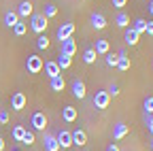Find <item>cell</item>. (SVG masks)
<instances>
[{
    "instance_id": "30",
    "label": "cell",
    "mask_w": 153,
    "mask_h": 151,
    "mask_svg": "<svg viewBox=\"0 0 153 151\" xmlns=\"http://www.w3.org/2000/svg\"><path fill=\"white\" fill-rule=\"evenodd\" d=\"M22 143L30 147V145L34 143V132H30V130H26V134H24V138H22Z\"/></svg>"
},
{
    "instance_id": "23",
    "label": "cell",
    "mask_w": 153,
    "mask_h": 151,
    "mask_svg": "<svg viewBox=\"0 0 153 151\" xmlns=\"http://www.w3.org/2000/svg\"><path fill=\"white\" fill-rule=\"evenodd\" d=\"M115 24H117L119 28H128V26H130V17H128L123 11H119L117 17H115Z\"/></svg>"
},
{
    "instance_id": "8",
    "label": "cell",
    "mask_w": 153,
    "mask_h": 151,
    "mask_svg": "<svg viewBox=\"0 0 153 151\" xmlns=\"http://www.w3.org/2000/svg\"><path fill=\"white\" fill-rule=\"evenodd\" d=\"M43 70H45V74H49V79L60 77V74H62V70H60V66H57V62H55V60L45 62V64H43Z\"/></svg>"
},
{
    "instance_id": "37",
    "label": "cell",
    "mask_w": 153,
    "mask_h": 151,
    "mask_svg": "<svg viewBox=\"0 0 153 151\" xmlns=\"http://www.w3.org/2000/svg\"><path fill=\"white\" fill-rule=\"evenodd\" d=\"M145 34L153 36V22H147V28H145Z\"/></svg>"
},
{
    "instance_id": "13",
    "label": "cell",
    "mask_w": 153,
    "mask_h": 151,
    "mask_svg": "<svg viewBox=\"0 0 153 151\" xmlns=\"http://www.w3.org/2000/svg\"><path fill=\"white\" fill-rule=\"evenodd\" d=\"M62 53L68 55V58H72V55L76 53V41H74V39H66V41H62Z\"/></svg>"
},
{
    "instance_id": "38",
    "label": "cell",
    "mask_w": 153,
    "mask_h": 151,
    "mask_svg": "<svg viewBox=\"0 0 153 151\" xmlns=\"http://www.w3.org/2000/svg\"><path fill=\"white\" fill-rule=\"evenodd\" d=\"M106 151H119V147H117V145H115V143H111V145L106 147Z\"/></svg>"
},
{
    "instance_id": "35",
    "label": "cell",
    "mask_w": 153,
    "mask_h": 151,
    "mask_svg": "<svg viewBox=\"0 0 153 151\" xmlns=\"http://www.w3.org/2000/svg\"><path fill=\"white\" fill-rule=\"evenodd\" d=\"M0 123H9V113L7 111H0Z\"/></svg>"
},
{
    "instance_id": "17",
    "label": "cell",
    "mask_w": 153,
    "mask_h": 151,
    "mask_svg": "<svg viewBox=\"0 0 153 151\" xmlns=\"http://www.w3.org/2000/svg\"><path fill=\"white\" fill-rule=\"evenodd\" d=\"M62 119H64V121H68V123H72V121L76 119V109H74V106H70V104H68V106H64V109H62Z\"/></svg>"
},
{
    "instance_id": "39",
    "label": "cell",
    "mask_w": 153,
    "mask_h": 151,
    "mask_svg": "<svg viewBox=\"0 0 153 151\" xmlns=\"http://www.w3.org/2000/svg\"><path fill=\"white\" fill-rule=\"evenodd\" d=\"M149 13L153 15V0H151V2H149Z\"/></svg>"
},
{
    "instance_id": "19",
    "label": "cell",
    "mask_w": 153,
    "mask_h": 151,
    "mask_svg": "<svg viewBox=\"0 0 153 151\" xmlns=\"http://www.w3.org/2000/svg\"><path fill=\"white\" fill-rule=\"evenodd\" d=\"M34 11H32V2H28V0H24L22 4L17 7V15L19 17H28V15H32Z\"/></svg>"
},
{
    "instance_id": "16",
    "label": "cell",
    "mask_w": 153,
    "mask_h": 151,
    "mask_svg": "<svg viewBox=\"0 0 153 151\" xmlns=\"http://www.w3.org/2000/svg\"><path fill=\"white\" fill-rule=\"evenodd\" d=\"M126 134H128V126L121 123V121H119V123H115V128H113V138H115V141H121Z\"/></svg>"
},
{
    "instance_id": "34",
    "label": "cell",
    "mask_w": 153,
    "mask_h": 151,
    "mask_svg": "<svg viewBox=\"0 0 153 151\" xmlns=\"http://www.w3.org/2000/svg\"><path fill=\"white\" fill-rule=\"evenodd\" d=\"M126 2H128V0H113L111 4H113L115 9H123V7H126Z\"/></svg>"
},
{
    "instance_id": "3",
    "label": "cell",
    "mask_w": 153,
    "mask_h": 151,
    "mask_svg": "<svg viewBox=\"0 0 153 151\" xmlns=\"http://www.w3.org/2000/svg\"><path fill=\"white\" fill-rule=\"evenodd\" d=\"M72 34H74V24L72 22H66L62 24L60 28H57V41H66V39H72Z\"/></svg>"
},
{
    "instance_id": "40",
    "label": "cell",
    "mask_w": 153,
    "mask_h": 151,
    "mask_svg": "<svg viewBox=\"0 0 153 151\" xmlns=\"http://www.w3.org/2000/svg\"><path fill=\"white\" fill-rule=\"evenodd\" d=\"M4 149V141H2V136H0V151Z\"/></svg>"
},
{
    "instance_id": "2",
    "label": "cell",
    "mask_w": 153,
    "mask_h": 151,
    "mask_svg": "<svg viewBox=\"0 0 153 151\" xmlns=\"http://www.w3.org/2000/svg\"><path fill=\"white\" fill-rule=\"evenodd\" d=\"M43 58H38V55H28V60H26V68L30 74H38L43 70Z\"/></svg>"
},
{
    "instance_id": "4",
    "label": "cell",
    "mask_w": 153,
    "mask_h": 151,
    "mask_svg": "<svg viewBox=\"0 0 153 151\" xmlns=\"http://www.w3.org/2000/svg\"><path fill=\"white\" fill-rule=\"evenodd\" d=\"M26 102H28V98H26L24 91H15L13 96H11V109H13V111H22V109H26Z\"/></svg>"
},
{
    "instance_id": "18",
    "label": "cell",
    "mask_w": 153,
    "mask_h": 151,
    "mask_svg": "<svg viewBox=\"0 0 153 151\" xmlns=\"http://www.w3.org/2000/svg\"><path fill=\"white\" fill-rule=\"evenodd\" d=\"M17 24H19V15H17V11H9V13H4V26L15 28Z\"/></svg>"
},
{
    "instance_id": "9",
    "label": "cell",
    "mask_w": 153,
    "mask_h": 151,
    "mask_svg": "<svg viewBox=\"0 0 153 151\" xmlns=\"http://www.w3.org/2000/svg\"><path fill=\"white\" fill-rule=\"evenodd\" d=\"M72 134V145H76V147H83V145H87V132L85 130H74V132H70Z\"/></svg>"
},
{
    "instance_id": "25",
    "label": "cell",
    "mask_w": 153,
    "mask_h": 151,
    "mask_svg": "<svg viewBox=\"0 0 153 151\" xmlns=\"http://www.w3.org/2000/svg\"><path fill=\"white\" fill-rule=\"evenodd\" d=\"M96 55H98V53L94 51V47L85 49V53H83V62H85V64H94V62H96Z\"/></svg>"
},
{
    "instance_id": "7",
    "label": "cell",
    "mask_w": 153,
    "mask_h": 151,
    "mask_svg": "<svg viewBox=\"0 0 153 151\" xmlns=\"http://www.w3.org/2000/svg\"><path fill=\"white\" fill-rule=\"evenodd\" d=\"M30 123H32L34 130H45V128H47V117H45V113L36 111L34 115H32V119H30Z\"/></svg>"
},
{
    "instance_id": "31",
    "label": "cell",
    "mask_w": 153,
    "mask_h": 151,
    "mask_svg": "<svg viewBox=\"0 0 153 151\" xmlns=\"http://www.w3.org/2000/svg\"><path fill=\"white\" fill-rule=\"evenodd\" d=\"M117 58H119V55H117ZM117 68H119V70H128V68H130V58H119Z\"/></svg>"
},
{
    "instance_id": "27",
    "label": "cell",
    "mask_w": 153,
    "mask_h": 151,
    "mask_svg": "<svg viewBox=\"0 0 153 151\" xmlns=\"http://www.w3.org/2000/svg\"><path fill=\"white\" fill-rule=\"evenodd\" d=\"M43 15L47 17V19H49V17H55L57 15V7L55 4H45V13Z\"/></svg>"
},
{
    "instance_id": "14",
    "label": "cell",
    "mask_w": 153,
    "mask_h": 151,
    "mask_svg": "<svg viewBox=\"0 0 153 151\" xmlns=\"http://www.w3.org/2000/svg\"><path fill=\"white\" fill-rule=\"evenodd\" d=\"M126 45H130V47H134V45H138V39H140V34L138 32H134L132 28H126Z\"/></svg>"
},
{
    "instance_id": "5",
    "label": "cell",
    "mask_w": 153,
    "mask_h": 151,
    "mask_svg": "<svg viewBox=\"0 0 153 151\" xmlns=\"http://www.w3.org/2000/svg\"><path fill=\"white\" fill-rule=\"evenodd\" d=\"M108 104H111V96L106 94V89L96 91V96H94V106H96V109H106Z\"/></svg>"
},
{
    "instance_id": "24",
    "label": "cell",
    "mask_w": 153,
    "mask_h": 151,
    "mask_svg": "<svg viewBox=\"0 0 153 151\" xmlns=\"http://www.w3.org/2000/svg\"><path fill=\"white\" fill-rule=\"evenodd\" d=\"M26 130H28V128H24V126H15L11 134H13V138H15L17 143H22V138H24V134H26Z\"/></svg>"
},
{
    "instance_id": "22",
    "label": "cell",
    "mask_w": 153,
    "mask_h": 151,
    "mask_svg": "<svg viewBox=\"0 0 153 151\" xmlns=\"http://www.w3.org/2000/svg\"><path fill=\"white\" fill-rule=\"evenodd\" d=\"M134 32H138V34H145V28H147V22L143 19V17H138V19H134L132 26H130Z\"/></svg>"
},
{
    "instance_id": "29",
    "label": "cell",
    "mask_w": 153,
    "mask_h": 151,
    "mask_svg": "<svg viewBox=\"0 0 153 151\" xmlns=\"http://www.w3.org/2000/svg\"><path fill=\"white\" fill-rule=\"evenodd\" d=\"M26 30H28V26L26 24H22V22H19L15 28H13V32H15V36H24L26 34Z\"/></svg>"
},
{
    "instance_id": "1",
    "label": "cell",
    "mask_w": 153,
    "mask_h": 151,
    "mask_svg": "<svg viewBox=\"0 0 153 151\" xmlns=\"http://www.w3.org/2000/svg\"><path fill=\"white\" fill-rule=\"evenodd\" d=\"M47 22H49V19H47L43 13H32V15H30V28H32L36 34H43V32L47 30V26H49Z\"/></svg>"
},
{
    "instance_id": "11",
    "label": "cell",
    "mask_w": 153,
    "mask_h": 151,
    "mask_svg": "<svg viewBox=\"0 0 153 151\" xmlns=\"http://www.w3.org/2000/svg\"><path fill=\"white\" fill-rule=\"evenodd\" d=\"M43 145H45V151H60V145H57V138L53 134H47L43 136Z\"/></svg>"
},
{
    "instance_id": "26",
    "label": "cell",
    "mask_w": 153,
    "mask_h": 151,
    "mask_svg": "<svg viewBox=\"0 0 153 151\" xmlns=\"http://www.w3.org/2000/svg\"><path fill=\"white\" fill-rule=\"evenodd\" d=\"M36 47H38V49H47V47H49V39H47L45 34H38V39H36Z\"/></svg>"
},
{
    "instance_id": "10",
    "label": "cell",
    "mask_w": 153,
    "mask_h": 151,
    "mask_svg": "<svg viewBox=\"0 0 153 151\" xmlns=\"http://www.w3.org/2000/svg\"><path fill=\"white\" fill-rule=\"evenodd\" d=\"M85 94H87V91H85V83H83L81 79H74V81H72V96L79 98V100H83Z\"/></svg>"
},
{
    "instance_id": "15",
    "label": "cell",
    "mask_w": 153,
    "mask_h": 151,
    "mask_svg": "<svg viewBox=\"0 0 153 151\" xmlns=\"http://www.w3.org/2000/svg\"><path fill=\"white\" fill-rule=\"evenodd\" d=\"M108 49H111V45H108L106 39H98V41H96V45H94V51L98 53V55H106Z\"/></svg>"
},
{
    "instance_id": "12",
    "label": "cell",
    "mask_w": 153,
    "mask_h": 151,
    "mask_svg": "<svg viewBox=\"0 0 153 151\" xmlns=\"http://www.w3.org/2000/svg\"><path fill=\"white\" fill-rule=\"evenodd\" d=\"M89 22H91V26H94L96 30H104V28H106V17H104L102 13H91Z\"/></svg>"
},
{
    "instance_id": "21",
    "label": "cell",
    "mask_w": 153,
    "mask_h": 151,
    "mask_svg": "<svg viewBox=\"0 0 153 151\" xmlns=\"http://www.w3.org/2000/svg\"><path fill=\"white\" fill-rule=\"evenodd\" d=\"M55 62H57V66H60V70H66V68H70V64H72V58H68V55H64V53H60Z\"/></svg>"
},
{
    "instance_id": "20",
    "label": "cell",
    "mask_w": 153,
    "mask_h": 151,
    "mask_svg": "<svg viewBox=\"0 0 153 151\" xmlns=\"http://www.w3.org/2000/svg\"><path fill=\"white\" fill-rule=\"evenodd\" d=\"M49 85H51V89H53V91H62V89L66 87V81H64V77L60 74V77H53Z\"/></svg>"
},
{
    "instance_id": "33",
    "label": "cell",
    "mask_w": 153,
    "mask_h": 151,
    "mask_svg": "<svg viewBox=\"0 0 153 151\" xmlns=\"http://www.w3.org/2000/svg\"><path fill=\"white\" fill-rule=\"evenodd\" d=\"M117 62H119V58H117V55H111V53H106V64H108V66H113V68H115V66H117Z\"/></svg>"
},
{
    "instance_id": "32",
    "label": "cell",
    "mask_w": 153,
    "mask_h": 151,
    "mask_svg": "<svg viewBox=\"0 0 153 151\" xmlns=\"http://www.w3.org/2000/svg\"><path fill=\"white\" fill-rule=\"evenodd\" d=\"M106 94H108L111 98H115V96H119V87L115 85V83H111V85H108V89H106Z\"/></svg>"
},
{
    "instance_id": "6",
    "label": "cell",
    "mask_w": 153,
    "mask_h": 151,
    "mask_svg": "<svg viewBox=\"0 0 153 151\" xmlns=\"http://www.w3.org/2000/svg\"><path fill=\"white\" fill-rule=\"evenodd\" d=\"M55 138H57V145H60V149L72 147V134H70V130H60Z\"/></svg>"
},
{
    "instance_id": "36",
    "label": "cell",
    "mask_w": 153,
    "mask_h": 151,
    "mask_svg": "<svg viewBox=\"0 0 153 151\" xmlns=\"http://www.w3.org/2000/svg\"><path fill=\"white\" fill-rule=\"evenodd\" d=\"M147 128H149V132L153 134V115H147Z\"/></svg>"
},
{
    "instance_id": "28",
    "label": "cell",
    "mask_w": 153,
    "mask_h": 151,
    "mask_svg": "<svg viewBox=\"0 0 153 151\" xmlns=\"http://www.w3.org/2000/svg\"><path fill=\"white\" fill-rule=\"evenodd\" d=\"M145 113L147 115H153V96H149V98H145Z\"/></svg>"
},
{
    "instance_id": "41",
    "label": "cell",
    "mask_w": 153,
    "mask_h": 151,
    "mask_svg": "<svg viewBox=\"0 0 153 151\" xmlns=\"http://www.w3.org/2000/svg\"><path fill=\"white\" fill-rule=\"evenodd\" d=\"M151 149H153V138H151Z\"/></svg>"
}]
</instances>
